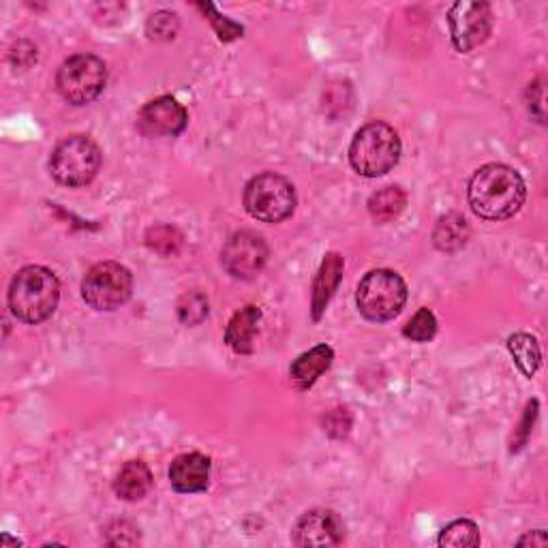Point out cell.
Listing matches in <instances>:
<instances>
[{
	"mask_svg": "<svg viewBox=\"0 0 548 548\" xmlns=\"http://www.w3.org/2000/svg\"><path fill=\"white\" fill-rule=\"evenodd\" d=\"M525 182L508 165L489 163L480 167L469 182V206L484 221H506L521 210L525 202Z\"/></svg>",
	"mask_w": 548,
	"mask_h": 548,
	"instance_id": "1",
	"label": "cell"
},
{
	"mask_svg": "<svg viewBox=\"0 0 548 548\" xmlns=\"http://www.w3.org/2000/svg\"><path fill=\"white\" fill-rule=\"evenodd\" d=\"M60 300L56 274L43 266H26L9 287V309L24 324H41L52 317Z\"/></svg>",
	"mask_w": 548,
	"mask_h": 548,
	"instance_id": "2",
	"label": "cell"
},
{
	"mask_svg": "<svg viewBox=\"0 0 548 548\" xmlns=\"http://www.w3.org/2000/svg\"><path fill=\"white\" fill-rule=\"evenodd\" d=\"M401 159L399 133L386 123L364 125L349 146V163L360 176L377 178L388 174Z\"/></svg>",
	"mask_w": 548,
	"mask_h": 548,
	"instance_id": "3",
	"label": "cell"
},
{
	"mask_svg": "<svg viewBox=\"0 0 548 548\" xmlns=\"http://www.w3.org/2000/svg\"><path fill=\"white\" fill-rule=\"evenodd\" d=\"M407 302V285L392 270H371L358 285L356 304L369 322L384 324L397 317Z\"/></svg>",
	"mask_w": 548,
	"mask_h": 548,
	"instance_id": "4",
	"label": "cell"
},
{
	"mask_svg": "<svg viewBox=\"0 0 548 548\" xmlns=\"http://www.w3.org/2000/svg\"><path fill=\"white\" fill-rule=\"evenodd\" d=\"M99 167L101 150L86 135L65 137L50 157V172L65 187H86L99 174Z\"/></svg>",
	"mask_w": 548,
	"mask_h": 548,
	"instance_id": "5",
	"label": "cell"
},
{
	"mask_svg": "<svg viewBox=\"0 0 548 548\" xmlns=\"http://www.w3.org/2000/svg\"><path fill=\"white\" fill-rule=\"evenodd\" d=\"M245 208L262 223H281L292 217L296 208V191L287 178L279 174H260L245 187Z\"/></svg>",
	"mask_w": 548,
	"mask_h": 548,
	"instance_id": "6",
	"label": "cell"
},
{
	"mask_svg": "<svg viewBox=\"0 0 548 548\" xmlns=\"http://www.w3.org/2000/svg\"><path fill=\"white\" fill-rule=\"evenodd\" d=\"M108 82V67L93 54H75L60 65L56 88L60 97L71 105L93 103Z\"/></svg>",
	"mask_w": 548,
	"mask_h": 548,
	"instance_id": "7",
	"label": "cell"
},
{
	"mask_svg": "<svg viewBox=\"0 0 548 548\" xmlns=\"http://www.w3.org/2000/svg\"><path fill=\"white\" fill-rule=\"evenodd\" d=\"M133 277L118 262H101L86 272L82 296L95 311H116L131 298Z\"/></svg>",
	"mask_w": 548,
	"mask_h": 548,
	"instance_id": "8",
	"label": "cell"
},
{
	"mask_svg": "<svg viewBox=\"0 0 548 548\" xmlns=\"http://www.w3.org/2000/svg\"><path fill=\"white\" fill-rule=\"evenodd\" d=\"M448 26L454 48L461 54H469L471 50L489 39L493 28V11L489 3H471V0H461L454 3L448 11Z\"/></svg>",
	"mask_w": 548,
	"mask_h": 548,
	"instance_id": "9",
	"label": "cell"
},
{
	"mask_svg": "<svg viewBox=\"0 0 548 548\" xmlns=\"http://www.w3.org/2000/svg\"><path fill=\"white\" fill-rule=\"evenodd\" d=\"M268 245L266 240L255 232H238L234 234L221 253V264L225 272L234 279L249 281L260 274L268 262Z\"/></svg>",
	"mask_w": 548,
	"mask_h": 548,
	"instance_id": "10",
	"label": "cell"
},
{
	"mask_svg": "<svg viewBox=\"0 0 548 548\" xmlns=\"http://www.w3.org/2000/svg\"><path fill=\"white\" fill-rule=\"evenodd\" d=\"M187 120V110L174 97H159L137 114V129L146 137H174L185 131Z\"/></svg>",
	"mask_w": 548,
	"mask_h": 548,
	"instance_id": "11",
	"label": "cell"
},
{
	"mask_svg": "<svg viewBox=\"0 0 548 548\" xmlns=\"http://www.w3.org/2000/svg\"><path fill=\"white\" fill-rule=\"evenodd\" d=\"M345 538V525L334 510H311L294 527V544L300 548L339 546Z\"/></svg>",
	"mask_w": 548,
	"mask_h": 548,
	"instance_id": "12",
	"label": "cell"
},
{
	"mask_svg": "<svg viewBox=\"0 0 548 548\" xmlns=\"http://www.w3.org/2000/svg\"><path fill=\"white\" fill-rule=\"evenodd\" d=\"M170 482L178 493H202L210 482V459L200 452L180 454L170 467Z\"/></svg>",
	"mask_w": 548,
	"mask_h": 548,
	"instance_id": "13",
	"label": "cell"
},
{
	"mask_svg": "<svg viewBox=\"0 0 548 548\" xmlns=\"http://www.w3.org/2000/svg\"><path fill=\"white\" fill-rule=\"evenodd\" d=\"M343 257L339 253H328L324 257L322 266L317 270V277L313 281V319H322L328 302L332 300L334 292H337V287L343 279Z\"/></svg>",
	"mask_w": 548,
	"mask_h": 548,
	"instance_id": "14",
	"label": "cell"
},
{
	"mask_svg": "<svg viewBox=\"0 0 548 548\" xmlns=\"http://www.w3.org/2000/svg\"><path fill=\"white\" fill-rule=\"evenodd\" d=\"M332 360H334L332 347L317 345L294 360L292 369H289V375H292L294 384L300 390H307L332 367Z\"/></svg>",
	"mask_w": 548,
	"mask_h": 548,
	"instance_id": "15",
	"label": "cell"
},
{
	"mask_svg": "<svg viewBox=\"0 0 548 548\" xmlns=\"http://www.w3.org/2000/svg\"><path fill=\"white\" fill-rule=\"evenodd\" d=\"M262 322V311L249 304V307L234 313L225 330V343L230 345L236 354H251L257 326Z\"/></svg>",
	"mask_w": 548,
	"mask_h": 548,
	"instance_id": "16",
	"label": "cell"
},
{
	"mask_svg": "<svg viewBox=\"0 0 548 548\" xmlns=\"http://www.w3.org/2000/svg\"><path fill=\"white\" fill-rule=\"evenodd\" d=\"M152 489V474L146 463L129 461L114 482V493L125 501H140Z\"/></svg>",
	"mask_w": 548,
	"mask_h": 548,
	"instance_id": "17",
	"label": "cell"
},
{
	"mask_svg": "<svg viewBox=\"0 0 548 548\" xmlns=\"http://www.w3.org/2000/svg\"><path fill=\"white\" fill-rule=\"evenodd\" d=\"M469 240V225L463 215H456V212H450V215L441 217L433 230V242L439 251H459L467 245Z\"/></svg>",
	"mask_w": 548,
	"mask_h": 548,
	"instance_id": "18",
	"label": "cell"
},
{
	"mask_svg": "<svg viewBox=\"0 0 548 548\" xmlns=\"http://www.w3.org/2000/svg\"><path fill=\"white\" fill-rule=\"evenodd\" d=\"M407 206V195L401 187H384L371 195L369 215L377 223H390L397 219Z\"/></svg>",
	"mask_w": 548,
	"mask_h": 548,
	"instance_id": "19",
	"label": "cell"
},
{
	"mask_svg": "<svg viewBox=\"0 0 548 548\" xmlns=\"http://www.w3.org/2000/svg\"><path fill=\"white\" fill-rule=\"evenodd\" d=\"M508 349L516 362V367L521 369L525 377H534L540 369V345L536 337H531L527 332H516L508 339Z\"/></svg>",
	"mask_w": 548,
	"mask_h": 548,
	"instance_id": "20",
	"label": "cell"
},
{
	"mask_svg": "<svg viewBox=\"0 0 548 548\" xmlns=\"http://www.w3.org/2000/svg\"><path fill=\"white\" fill-rule=\"evenodd\" d=\"M437 544L441 548H471L480 544V529L474 521H454L441 529Z\"/></svg>",
	"mask_w": 548,
	"mask_h": 548,
	"instance_id": "21",
	"label": "cell"
},
{
	"mask_svg": "<svg viewBox=\"0 0 548 548\" xmlns=\"http://www.w3.org/2000/svg\"><path fill=\"white\" fill-rule=\"evenodd\" d=\"M182 240L185 238L172 225H155L146 232V245L163 257L176 255L182 247Z\"/></svg>",
	"mask_w": 548,
	"mask_h": 548,
	"instance_id": "22",
	"label": "cell"
},
{
	"mask_svg": "<svg viewBox=\"0 0 548 548\" xmlns=\"http://www.w3.org/2000/svg\"><path fill=\"white\" fill-rule=\"evenodd\" d=\"M176 311L185 326H200L208 317V298L202 292H189L178 300Z\"/></svg>",
	"mask_w": 548,
	"mask_h": 548,
	"instance_id": "23",
	"label": "cell"
},
{
	"mask_svg": "<svg viewBox=\"0 0 548 548\" xmlns=\"http://www.w3.org/2000/svg\"><path fill=\"white\" fill-rule=\"evenodd\" d=\"M403 334L407 339L416 341V343H426L431 341L437 334V319L433 315V311L429 309H420L414 317L409 319L403 328Z\"/></svg>",
	"mask_w": 548,
	"mask_h": 548,
	"instance_id": "24",
	"label": "cell"
},
{
	"mask_svg": "<svg viewBox=\"0 0 548 548\" xmlns=\"http://www.w3.org/2000/svg\"><path fill=\"white\" fill-rule=\"evenodd\" d=\"M146 33L155 41H170L178 33V18L172 11L152 13L146 22Z\"/></svg>",
	"mask_w": 548,
	"mask_h": 548,
	"instance_id": "25",
	"label": "cell"
},
{
	"mask_svg": "<svg viewBox=\"0 0 548 548\" xmlns=\"http://www.w3.org/2000/svg\"><path fill=\"white\" fill-rule=\"evenodd\" d=\"M197 7H200L208 15V20L212 22V26H215V30H217V35H219L221 41H234V39L242 37V26H238L232 20H227L225 15H219L217 9L212 7V5L200 3Z\"/></svg>",
	"mask_w": 548,
	"mask_h": 548,
	"instance_id": "26",
	"label": "cell"
},
{
	"mask_svg": "<svg viewBox=\"0 0 548 548\" xmlns=\"http://www.w3.org/2000/svg\"><path fill=\"white\" fill-rule=\"evenodd\" d=\"M527 105L529 112L536 116L538 123H546V78L540 75L538 80H534L527 88Z\"/></svg>",
	"mask_w": 548,
	"mask_h": 548,
	"instance_id": "27",
	"label": "cell"
},
{
	"mask_svg": "<svg viewBox=\"0 0 548 548\" xmlns=\"http://www.w3.org/2000/svg\"><path fill=\"white\" fill-rule=\"evenodd\" d=\"M127 534H137V529L127 521H116L108 529V544H112V546H131V544L140 542V536H127Z\"/></svg>",
	"mask_w": 548,
	"mask_h": 548,
	"instance_id": "28",
	"label": "cell"
},
{
	"mask_svg": "<svg viewBox=\"0 0 548 548\" xmlns=\"http://www.w3.org/2000/svg\"><path fill=\"white\" fill-rule=\"evenodd\" d=\"M536 416H538V401H531V403L527 405L525 418H523V424H521V437H519V441H516V446H512V450H519V448L525 444V439H527V435H529V426L534 424Z\"/></svg>",
	"mask_w": 548,
	"mask_h": 548,
	"instance_id": "29",
	"label": "cell"
},
{
	"mask_svg": "<svg viewBox=\"0 0 548 548\" xmlns=\"http://www.w3.org/2000/svg\"><path fill=\"white\" fill-rule=\"evenodd\" d=\"M516 544H519V546H546L548 536H546V531L536 529V531H529V534H525Z\"/></svg>",
	"mask_w": 548,
	"mask_h": 548,
	"instance_id": "30",
	"label": "cell"
},
{
	"mask_svg": "<svg viewBox=\"0 0 548 548\" xmlns=\"http://www.w3.org/2000/svg\"><path fill=\"white\" fill-rule=\"evenodd\" d=\"M7 546H15V548H18V546H22V542H20V540H13V538H9V536H3V538H0V548H7Z\"/></svg>",
	"mask_w": 548,
	"mask_h": 548,
	"instance_id": "31",
	"label": "cell"
}]
</instances>
